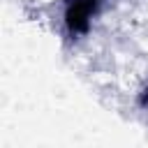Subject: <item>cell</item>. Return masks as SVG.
Wrapping results in <instances>:
<instances>
[{
	"mask_svg": "<svg viewBox=\"0 0 148 148\" xmlns=\"http://www.w3.org/2000/svg\"><path fill=\"white\" fill-rule=\"evenodd\" d=\"M102 0H72L65 9V25L69 32L74 35H83L88 32L92 16L97 14Z\"/></svg>",
	"mask_w": 148,
	"mask_h": 148,
	"instance_id": "1",
	"label": "cell"
}]
</instances>
